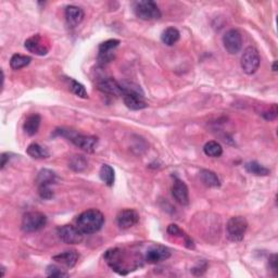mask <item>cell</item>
Here are the masks:
<instances>
[{
	"label": "cell",
	"mask_w": 278,
	"mask_h": 278,
	"mask_svg": "<svg viewBox=\"0 0 278 278\" xmlns=\"http://www.w3.org/2000/svg\"><path fill=\"white\" fill-rule=\"evenodd\" d=\"M105 260L110 268L120 275H127L140 266L138 261H128V255L118 248L110 249L105 253Z\"/></svg>",
	"instance_id": "6da1fadb"
},
{
	"label": "cell",
	"mask_w": 278,
	"mask_h": 278,
	"mask_svg": "<svg viewBox=\"0 0 278 278\" xmlns=\"http://www.w3.org/2000/svg\"><path fill=\"white\" fill-rule=\"evenodd\" d=\"M105 224V215L97 209H90L81 213L76 219V226L83 234L92 235L99 231Z\"/></svg>",
	"instance_id": "7a4b0ae2"
},
{
	"label": "cell",
	"mask_w": 278,
	"mask_h": 278,
	"mask_svg": "<svg viewBox=\"0 0 278 278\" xmlns=\"http://www.w3.org/2000/svg\"><path fill=\"white\" fill-rule=\"evenodd\" d=\"M59 134L71 140L72 143L76 147H78L79 149H82L83 151L88 153L94 152L98 144V138L95 137V136L81 135L71 129H63V128L59 129Z\"/></svg>",
	"instance_id": "3957f363"
},
{
	"label": "cell",
	"mask_w": 278,
	"mask_h": 278,
	"mask_svg": "<svg viewBox=\"0 0 278 278\" xmlns=\"http://www.w3.org/2000/svg\"><path fill=\"white\" fill-rule=\"evenodd\" d=\"M134 11L136 16L144 21L159 20L162 15L158 4L152 0H141L135 2Z\"/></svg>",
	"instance_id": "277c9868"
},
{
	"label": "cell",
	"mask_w": 278,
	"mask_h": 278,
	"mask_svg": "<svg viewBox=\"0 0 278 278\" xmlns=\"http://www.w3.org/2000/svg\"><path fill=\"white\" fill-rule=\"evenodd\" d=\"M248 229V222L243 217H234L229 219L226 225V235L232 242H240L245 238Z\"/></svg>",
	"instance_id": "5b68a950"
},
{
	"label": "cell",
	"mask_w": 278,
	"mask_h": 278,
	"mask_svg": "<svg viewBox=\"0 0 278 278\" xmlns=\"http://www.w3.org/2000/svg\"><path fill=\"white\" fill-rule=\"evenodd\" d=\"M241 69L248 75H252L259 70L261 58L259 51L255 47L249 46L245 49L241 56Z\"/></svg>",
	"instance_id": "8992f818"
},
{
	"label": "cell",
	"mask_w": 278,
	"mask_h": 278,
	"mask_svg": "<svg viewBox=\"0 0 278 278\" xmlns=\"http://www.w3.org/2000/svg\"><path fill=\"white\" fill-rule=\"evenodd\" d=\"M47 224L46 215L42 212H27L22 219V229L25 232H34L43 229Z\"/></svg>",
	"instance_id": "52a82bcc"
},
{
	"label": "cell",
	"mask_w": 278,
	"mask_h": 278,
	"mask_svg": "<svg viewBox=\"0 0 278 278\" xmlns=\"http://www.w3.org/2000/svg\"><path fill=\"white\" fill-rule=\"evenodd\" d=\"M58 236L66 245H78L84 239V234L77 226L64 225L58 229Z\"/></svg>",
	"instance_id": "ba28073f"
},
{
	"label": "cell",
	"mask_w": 278,
	"mask_h": 278,
	"mask_svg": "<svg viewBox=\"0 0 278 278\" xmlns=\"http://www.w3.org/2000/svg\"><path fill=\"white\" fill-rule=\"evenodd\" d=\"M224 47L230 55H236L242 48V36L240 32L235 28L227 31L223 36Z\"/></svg>",
	"instance_id": "9c48e42d"
},
{
	"label": "cell",
	"mask_w": 278,
	"mask_h": 278,
	"mask_svg": "<svg viewBox=\"0 0 278 278\" xmlns=\"http://www.w3.org/2000/svg\"><path fill=\"white\" fill-rule=\"evenodd\" d=\"M24 47L30 53L36 56H46L49 53V44L42 35L36 34L27 38L24 43Z\"/></svg>",
	"instance_id": "30bf717a"
},
{
	"label": "cell",
	"mask_w": 278,
	"mask_h": 278,
	"mask_svg": "<svg viewBox=\"0 0 278 278\" xmlns=\"http://www.w3.org/2000/svg\"><path fill=\"white\" fill-rule=\"evenodd\" d=\"M120 45V41L118 39H109L99 45L98 48V63L100 65H106L112 61L114 58V49Z\"/></svg>",
	"instance_id": "8fae6325"
},
{
	"label": "cell",
	"mask_w": 278,
	"mask_h": 278,
	"mask_svg": "<svg viewBox=\"0 0 278 278\" xmlns=\"http://www.w3.org/2000/svg\"><path fill=\"white\" fill-rule=\"evenodd\" d=\"M169 257H171V251H169L168 248L156 245L150 247L148 251L146 252L145 261L149 264H157L162 262V261L167 260Z\"/></svg>",
	"instance_id": "7c38bea8"
},
{
	"label": "cell",
	"mask_w": 278,
	"mask_h": 278,
	"mask_svg": "<svg viewBox=\"0 0 278 278\" xmlns=\"http://www.w3.org/2000/svg\"><path fill=\"white\" fill-rule=\"evenodd\" d=\"M139 222V214L133 209H125L117 214L116 223L121 229H128Z\"/></svg>",
	"instance_id": "4fadbf2b"
},
{
	"label": "cell",
	"mask_w": 278,
	"mask_h": 278,
	"mask_svg": "<svg viewBox=\"0 0 278 278\" xmlns=\"http://www.w3.org/2000/svg\"><path fill=\"white\" fill-rule=\"evenodd\" d=\"M98 89L100 92L112 96H123V87L122 84L115 81L112 77H104L97 83Z\"/></svg>",
	"instance_id": "5bb4252c"
},
{
	"label": "cell",
	"mask_w": 278,
	"mask_h": 278,
	"mask_svg": "<svg viewBox=\"0 0 278 278\" xmlns=\"http://www.w3.org/2000/svg\"><path fill=\"white\" fill-rule=\"evenodd\" d=\"M172 195L174 199L176 200L181 206H188L189 204V191L188 187L179 178L174 179V184L172 187Z\"/></svg>",
	"instance_id": "9a60e30c"
},
{
	"label": "cell",
	"mask_w": 278,
	"mask_h": 278,
	"mask_svg": "<svg viewBox=\"0 0 278 278\" xmlns=\"http://www.w3.org/2000/svg\"><path fill=\"white\" fill-rule=\"evenodd\" d=\"M144 95H140V94H125L123 96V99H124V104L130 110H134V111H139V110H143L146 109L148 105H147V102L143 99Z\"/></svg>",
	"instance_id": "2e32d148"
},
{
	"label": "cell",
	"mask_w": 278,
	"mask_h": 278,
	"mask_svg": "<svg viewBox=\"0 0 278 278\" xmlns=\"http://www.w3.org/2000/svg\"><path fill=\"white\" fill-rule=\"evenodd\" d=\"M65 19L67 24L75 27L84 20V11L77 5H67L65 8Z\"/></svg>",
	"instance_id": "e0dca14e"
},
{
	"label": "cell",
	"mask_w": 278,
	"mask_h": 278,
	"mask_svg": "<svg viewBox=\"0 0 278 278\" xmlns=\"http://www.w3.org/2000/svg\"><path fill=\"white\" fill-rule=\"evenodd\" d=\"M78 258H79V255L77 253V251L71 250V251H65L63 253L56 254L53 259H54V261H56V263L64 265L69 269H72L76 265Z\"/></svg>",
	"instance_id": "ac0fdd59"
},
{
	"label": "cell",
	"mask_w": 278,
	"mask_h": 278,
	"mask_svg": "<svg viewBox=\"0 0 278 278\" xmlns=\"http://www.w3.org/2000/svg\"><path fill=\"white\" fill-rule=\"evenodd\" d=\"M42 117L39 114H32L28 116L24 124H23V129L26 135L28 136H34L37 134L39 126H41Z\"/></svg>",
	"instance_id": "d6986e66"
},
{
	"label": "cell",
	"mask_w": 278,
	"mask_h": 278,
	"mask_svg": "<svg viewBox=\"0 0 278 278\" xmlns=\"http://www.w3.org/2000/svg\"><path fill=\"white\" fill-rule=\"evenodd\" d=\"M56 175L53 171H50V169L44 168L38 173L36 183L39 188V187H50L51 185L56 183Z\"/></svg>",
	"instance_id": "ffe728a7"
},
{
	"label": "cell",
	"mask_w": 278,
	"mask_h": 278,
	"mask_svg": "<svg viewBox=\"0 0 278 278\" xmlns=\"http://www.w3.org/2000/svg\"><path fill=\"white\" fill-rule=\"evenodd\" d=\"M180 37V33L175 27H167V30H164L162 32L161 35V41L164 45L167 46H174L179 41Z\"/></svg>",
	"instance_id": "44dd1931"
},
{
	"label": "cell",
	"mask_w": 278,
	"mask_h": 278,
	"mask_svg": "<svg viewBox=\"0 0 278 278\" xmlns=\"http://www.w3.org/2000/svg\"><path fill=\"white\" fill-rule=\"evenodd\" d=\"M200 179L204 185L212 187V188H217V187L221 186V181L218 175L214 172L210 171V169H202L200 172Z\"/></svg>",
	"instance_id": "7402d4cb"
},
{
	"label": "cell",
	"mask_w": 278,
	"mask_h": 278,
	"mask_svg": "<svg viewBox=\"0 0 278 278\" xmlns=\"http://www.w3.org/2000/svg\"><path fill=\"white\" fill-rule=\"evenodd\" d=\"M245 168L248 173L255 175V176H268L270 174V169L257 161H250L246 163Z\"/></svg>",
	"instance_id": "603a6c76"
},
{
	"label": "cell",
	"mask_w": 278,
	"mask_h": 278,
	"mask_svg": "<svg viewBox=\"0 0 278 278\" xmlns=\"http://www.w3.org/2000/svg\"><path fill=\"white\" fill-rule=\"evenodd\" d=\"M32 58L28 56H23V55H20V54H15L12 56H11V60H10V66L12 70H21L23 69V67L27 66L28 64L31 63Z\"/></svg>",
	"instance_id": "cb8c5ba5"
},
{
	"label": "cell",
	"mask_w": 278,
	"mask_h": 278,
	"mask_svg": "<svg viewBox=\"0 0 278 278\" xmlns=\"http://www.w3.org/2000/svg\"><path fill=\"white\" fill-rule=\"evenodd\" d=\"M26 152L31 158L37 159V160H41V159H47L49 157V152L47 151V149L36 143L31 144L28 146Z\"/></svg>",
	"instance_id": "d4e9b609"
},
{
	"label": "cell",
	"mask_w": 278,
	"mask_h": 278,
	"mask_svg": "<svg viewBox=\"0 0 278 278\" xmlns=\"http://www.w3.org/2000/svg\"><path fill=\"white\" fill-rule=\"evenodd\" d=\"M99 175L101 180L104 181L107 186L112 187L113 184H114V180H115L114 169H113L110 166H108V164H104V166L101 167Z\"/></svg>",
	"instance_id": "484cf974"
},
{
	"label": "cell",
	"mask_w": 278,
	"mask_h": 278,
	"mask_svg": "<svg viewBox=\"0 0 278 278\" xmlns=\"http://www.w3.org/2000/svg\"><path fill=\"white\" fill-rule=\"evenodd\" d=\"M88 167V160L84 156L76 155L71 158L69 162V167L74 172H83Z\"/></svg>",
	"instance_id": "4316f807"
},
{
	"label": "cell",
	"mask_w": 278,
	"mask_h": 278,
	"mask_svg": "<svg viewBox=\"0 0 278 278\" xmlns=\"http://www.w3.org/2000/svg\"><path fill=\"white\" fill-rule=\"evenodd\" d=\"M203 151L208 157L211 158H219L223 155V148L218 141H209L203 147Z\"/></svg>",
	"instance_id": "83f0119b"
},
{
	"label": "cell",
	"mask_w": 278,
	"mask_h": 278,
	"mask_svg": "<svg viewBox=\"0 0 278 278\" xmlns=\"http://www.w3.org/2000/svg\"><path fill=\"white\" fill-rule=\"evenodd\" d=\"M69 83H70V90L73 94L76 95L79 98H83V99L88 98V94L83 84L78 83L77 81H75V79H69Z\"/></svg>",
	"instance_id": "f1b7e54d"
},
{
	"label": "cell",
	"mask_w": 278,
	"mask_h": 278,
	"mask_svg": "<svg viewBox=\"0 0 278 278\" xmlns=\"http://www.w3.org/2000/svg\"><path fill=\"white\" fill-rule=\"evenodd\" d=\"M46 274L48 277H67L69 274L62 271L60 268L56 265H49L46 270Z\"/></svg>",
	"instance_id": "f546056e"
},
{
	"label": "cell",
	"mask_w": 278,
	"mask_h": 278,
	"mask_svg": "<svg viewBox=\"0 0 278 278\" xmlns=\"http://www.w3.org/2000/svg\"><path fill=\"white\" fill-rule=\"evenodd\" d=\"M277 113H278L277 106H276V105H273V106H272V108H270V110L263 112V113H262V115H263V117L265 118V120L273 121V120H275V118L277 117Z\"/></svg>",
	"instance_id": "4dcf8cb0"
},
{
	"label": "cell",
	"mask_w": 278,
	"mask_h": 278,
	"mask_svg": "<svg viewBox=\"0 0 278 278\" xmlns=\"http://www.w3.org/2000/svg\"><path fill=\"white\" fill-rule=\"evenodd\" d=\"M38 194L41 196L42 199L49 200L54 197V191L51 190L50 187H39Z\"/></svg>",
	"instance_id": "1f68e13d"
},
{
	"label": "cell",
	"mask_w": 278,
	"mask_h": 278,
	"mask_svg": "<svg viewBox=\"0 0 278 278\" xmlns=\"http://www.w3.org/2000/svg\"><path fill=\"white\" fill-rule=\"evenodd\" d=\"M269 268L273 272L274 275H277V254H272L269 259Z\"/></svg>",
	"instance_id": "d6a6232c"
},
{
	"label": "cell",
	"mask_w": 278,
	"mask_h": 278,
	"mask_svg": "<svg viewBox=\"0 0 278 278\" xmlns=\"http://www.w3.org/2000/svg\"><path fill=\"white\" fill-rule=\"evenodd\" d=\"M0 158H1V163H0V166H1V167H1V169H3L4 167L7 166V162L10 160V155H9V153H2L1 157H0Z\"/></svg>",
	"instance_id": "836d02e7"
},
{
	"label": "cell",
	"mask_w": 278,
	"mask_h": 278,
	"mask_svg": "<svg viewBox=\"0 0 278 278\" xmlns=\"http://www.w3.org/2000/svg\"><path fill=\"white\" fill-rule=\"evenodd\" d=\"M273 71H274V72L277 71V62H276V61L273 63Z\"/></svg>",
	"instance_id": "e575fe53"
},
{
	"label": "cell",
	"mask_w": 278,
	"mask_h": 278,
	"mask_svg": "<svg viewBox=\"0 0 278 278\" xmlns=\"http://www.w3.org/2000/svg\"><path fill=\"white\" fill-rule=\"evenodd\" d=\"M4 276V268L3 266H1V277Z\"/></svg>",
	"instance_id": "d590c367"
}]
</instances>
